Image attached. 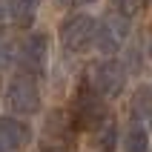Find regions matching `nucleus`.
I'll use <instances>...</instances> for the list:
<instances>
[{
	"label": "nucleus",
	"mask_w": 152,
	"mask_h": 152,
	"mask_svg": "<svg viewBox=\"0 0 152 152\" xmlns=\"http://www.w3.org/2000/svg\"><path fill=\"white\" fill-rule=\"evenodd\" d=\"M20 66L34 77L46 75V66H49V37L46 34L34 32L20 43Z\"/></svg>",
	"instance_id": "423d86ee"
},
{
	"label": "nucleus",
	"mask_w": 152,
	"mask_h": 152,
	"mask_svg": "<svg viewBox=\"0 0 152 152\" xmlns=\"http://www.w3.org/2000/svg\"><path fill=\"white\" fill-rule=\"evenodd\" d=\"M37 3L40 0H6V17L15 26H32L34 12H37Z\"/></svg>",
	"instance_id": "6e6552de"
},
{
	"label": "nucleus",
	"mask_w": 152,
	"mask_h": 152,
	"mask_svg": "<svg viewBox=\"0 0 152 152\" xmlns=\"http://www.w3.org/2000/svg\"><path fill=\"white\" fill-rule=\"evenodd\" d=\"M83 3H95V0H83Z\"/></svg>",
	"instance_id": "2eb2a0df"
},
{
	"label": "nucleus",
	"mask_w": 152,
	"mask_h": 152,
	"mask_svg": "<svg viewBox=\"0 0 152 152\" xmlns=\"http://www.w3.org/2000/svg\"><path fill=\"white\" fill-rule=\"evenodd\" d=\"M129 37V17L126 15H106L98 23V37H95V46L103 52V55H115V52L124 49V43Z\"/></svg>",
	"instance_id": "7ed1b4c3"
},
{
	"label": "nucleus",
	"mask_w": 152,
	"mask_h": 152,
	"mask_svg": "<svg viewBox=\"0 0 152 152\" xmlns=\"http://www.w3.org/2000/svg\"><path fill=\"white\" fill-rule=\"evenodd\" d=\"M29 141H32L29 124L12 118V115H6V118L0 121V144H3V152H17L20 146L29 144Z\"/></svg>",
	"instance_id": "0eeeda50"
},
{
	"label": "nucleus",
	"mask_w": 152,
	"mask_h": 152,
	"mask_svg": "<svg viewBox=\"0 0 152 152\" xmlns=\"http://www.w3.org/2000/svg\"><path fill=\"white\" fill-rule=\"evenodd\" d=\"M146 49H149V55H152V23H149V34H146Z\"/></svg>",
	"instance_id": "f8f14e48"
},
{
	"label": "nucleus",
	"mask_w": 152,
	"mask_h": 152,
	"mask_svg": "<svg viewBox=\"0 0 152 152\" xmlns=\"http://www.w3.org/2000/svg\"><path fill=\"white\" fill-rule=\"evenodd\" d=\"M149 124H152V109H149Z\"/></svg>",
	"instance_id": "4468645a"
},
{
	"label": "nucleus",
	"mask_w": 152,
	"mask_h": 152,
	"mask_svg": "<svg viewBox=\"0 0 152 152\" xmlns=\"http://www.w3.org/2000/svg\"><path fill=\"white\" fill-rule=\"evenodd\" d=\"M58 3H60V6H69V3H72V0H58Z\"/></svg>",
	"instance_id": "ddd939ff"
},
{
	"label": "nucleus",
	"mask_w": 152,
	"mask_h": 152,
	"mask_svg": "<svg viewBox=\"0 0 152 152\" xmlns=\"http://www.w3.org/2000/svg\"><path fill=\"white\" fill-rule=\"evenodd\" d=\"M106 121V106H103V95L95 89L89 80L80 83L75 101H72V124L83 132H95Z\"/></svg>",
	"instance_id": "f257e3e1"
},
{
	"label": "nucleus",
	"mask_w": 152,
	"mask_h": 152,
	"mask_svg": "<svg viewBox=\"0 0 152 152\" xmlns=\"http://www.w3.org/2000/svg\"><path fill=\"white\" fill-rule=\"evenodd\" d=\"M124 152H149V135L141 124H132L124 135Z\"/></svg>",
	"instance_id": "9d476101"
},
{
	"label": "nucleus",
	"mask_w": 152,
	"mask_h": 152,
	"mask_svg": "<svg viewBox=\"0 0 152 152\" xmlns=\"http://www.w3.org/2000/svg\"><path fill=\"white\" fill-rule=\"evenodd\" d=\"M92 135H95V149L98 152H115V144H118V124L112 118H106Z\"/></svg>",
	"instance_id": "1a4fd4ad"
},
{
	"label": "nucleus",
	"mask_w": 152,
	"mask_h": 152,
	"mask_svg": "<svg viewBox=\"0 0 152 152\" xmlns=\"http://www.w3.org/2000/svg\"><path fill=\"white\" fill-rule=\"evenodd\" d=\"M146 0H115V6H118L121 15H126V17H135L141 9H144Z\"/></svg>",
	"instance_id": "9b49d317"
},
{
	"label": "nucleus",
	"mask_w": 152,
	"mask_h": 152,
	"mask_svg": "<svg viewBox=\"0 0 152 152\" xmlns=\"http://www.w3.org/2000/svg\"><path fill=\"white\" fill-rule=\"evenodd\" d=\"M6 109L17 115H34L40 112V92L29 77H15L6 86Z\"/></svg>",
	"instance_id": "20e7f679"
},
{
	"label": "nucleus",
	"mask_w": 152,
	"mask_h": 152,
	"mask_svg": "<svg viewBox=\"0 0 152 152\" xmlns=\"http://www.w3.org/2000/svg\"><path fill=\"white\" fill-rule=\"evenodd\" d=\"M98 37V23L89 15H75L60 26V43L66 52H86Z\"/></svg>",
	"instance_id": "f03ea898"
},
{
	"label": "nucleus",
	"mask_w": 152,
	"mask_h": 152,
	"mask_svg": "<svg viewBox=\"0 0 152 152\" xmlns=\"http://www.w3.org/2000/svg\"><path fill=\"white\" fill-rule=\"evenodd\" d=\"M92 86L103 98H118L126 86V69L121 60H101L98 66L92 69Z\"/></svg>",
	"instance_id": "39448f33"
}]
</instances>
